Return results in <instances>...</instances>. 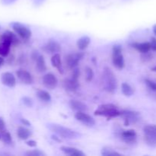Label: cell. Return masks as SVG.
I'll return each instance as SVG.
<instances>
[{
	"instance_id": "26",
	"label": "cell",
	"mask_w": 156,
	"mask_h": 156,
	"mask_svg": "<svg viewBox=\"0 0 156 156\" xmlns=\"http://www.w3.org/2000/svg\"><path fill=\"white\" fill-rule=\"evenodd\" d=\"M0 136H1V140H2L3 143L5 144L10 145L12 143V137L11 136L10 133L8 132L7 130H3L0 132Z\"/></svg>"
},
{
	"instance_id": "23",
	"label": "cell",
	"mask_w": 156,
	"mask_h": 156,
	"mask_svg": "<svg viewBox=\"0 0 156 156\" xmlns=\"http://www.w3.org/2000/svg\"><path fill=\"white\" fill-rule=\"evenodd\" d=\"M35 62H36L37 69L40 73H44V72L47 71V66H46L45 59H44V56L40 55Z\"/></svg>"
},
{
	"instance_id": "11",
	"label": "cell",
	"mask_w": 156,
	"mask_h": 156,
	"mask_svg": "<svg viewBox=\"0 0 156 156\" xmlns=\"http://www.w3.org/2000/svg\"><path fill=\"white\" fill-rule=\"evenodd\" d=\"M75 118L87 126H93L95 125L94 119L86 114V112H76L75 114Z\"/></svg>"
},
{
	"instance_id": "5",
	"label": "cell",
	"mask_w": 156,
	"mask_h": 156,
	"mask_svg": "<svg viewBox=\"0 0 156 156\" xmlns=\"http://www.w3.org/2000/svg\"><path fill=\"white\" fill-rule=\"evenodd\" d=\"M112 62L114 66L118 69H123L125 66V61L122 54V47L114 45L112 49Z\"/></svg>"
},
{
	"instance_id": "15",
	"label": "cell",
	"mask_w": 156,
	"mask_h": 156,
	"mask_svg": "<svg viewBox=\"0 0 156 156\" xmlns=\"http://www.w3.org/2000/svg\"><path fill=\"white\" fill-rule=\"evenodd\" d=\"M2 83L9 88H14L16 85V79L14 75L11 73H4L1 76Z\"/></svg>"
},
{
	"instance_id": "43",
	"label": "cell",
	"mask_w": 156,
	"mask_h": 156,
	"mask_svg": "<svg viewBox=\"0 0 156 156\" xmlns=\"http://www.w3.org/2000/svg\"><path fill=\"white\" fill-rule=\"evenodd\" d=\"M152 71H153V72H156V66L153 67V68L152 69Z\"/></svg>"
},
{
	"instance_id": "34",
	"label": "cell",
	"mask_w": 156,
	"mask_h": 156,
	"mask_svg": "<svg viewBox=\"0 0 156 156\" xmlns=\"http://www.w3.org/2000/svg\"><path fill=\"white\" fill-rule=\"evenodd\" d=\"M152 58V56L150 54V53H149V52H147V53H143V55H142V59L144 61H149Z\"/></svg>"
},
{
	"instance_id": "21",
	"label": "cell",
	"mask_w": 156,
	"mask_h": 156,
	"mask_svg": "<svg viewBox=\"0 0 156 156\" xmlns=\"http://www.w3.org/2000/svg\"><path fill=\"white\" fill-rule=\"evenodd\" d=\"M18 137L21 140H27L31 136V132L24 126H20L17 130Z\"/></svg>"
},
{
	"instance_id": "35",
	"label": "cell",
	"mask_w": 156,
	"mask_h": 156,
	"mask_svg": "<svg viewBox=\"0 0 156 156\" xmlns=\"http://www.w3.org/2000/svg\"><path fill=\"white\" fill-rule=\"evenodd\" d=\"M151 44V49L154 51H156V38L155 37H152L151 38L150 41Z\"/></svg>"
},
{
	"instance_id": "42",
	"label": "cell",
	"mask_w": 156,
	"mask_h": 156,
	"mask_svg": "<svg viewBox=\"0 0 156 156\" xmlns=\"http://www.w3.org/2000/svg\"><path fill=\"white\" fill-rule=\"evenodd\" d=\"M152 29H153V33L155 34V35L156 36V24H154L153 27H152Z\"/></svg>"
},
{
	"instance_id": "8",
	"label": "cell",
	"mask_w": 156,
	"mask_h": 156,
	"mask_svg": "<svg viewBox=\"0 0 156 156\" xmlns=\"http://www.w3.org/2000/svg\"><path fill=\"white\" fill-rule=\"evenodd\" d=\"M83 53H71V54L67 55V56L66 57V66H68V68L73 69L74 68L77 67L79 61L83 58Z\"/></svg>"
},
{
	"instance_id": "36",
	"label": "cell",
	"mask_w": 156,
	"mask_h": 156,
	"mask_svg": "<svg viewBox=\"0 0 156 156\" xmlns=\"http://www.w3.org/2000/svg\"><path fill=\"white\" fill-rule=\"evenodd\" d=\"M5 129H6L5 123L2 117H0V132L3 130H5Z\"/></svg>"
},
{
	"instance_id": "10",
	"label": "cell",
	"mask_w": 156,
	"mask_h": 156,
	"mask_svg": "<svg viewBox=\"0 0 156 156\" xmlns=\"http://www.w3.org/2000/svg\"><path fill=\"white\" fill-rule=\"evenodd\" d=\"M120 137L123 143L128 145H133L136 143V133L134 129L123 130L120 133Z\"/></svg>"
},
{
	"instance_id": "2",
	"label": "cell",
	"mask_w": 156,
	"mask_h": 156,
	"mask_svg": "<svg viewBox=\"0 0 156 156\" xmlns=\"http://www.w3.org/2000/svg\"><path fill=\"white\" fill-rule=\"evenodd\" d=\"M47 127L52 132L64 139L73 140V139H78L80 136V134L79 133L69 128L65 127L62 125L56 124V123H49V124H47Z\"/></svg>"
},
{
	"instance_id": "32",
	"label": "cell",
	"mask_w": 156,
	"mask_h": 156,
	"mask_svg": "<svg viewBox=\"0 0 156 156\" xmlns=\"http://www.w3.org/2000/svg\"><path fill=\"white\" fill-rule=\"evenodd\" d=\"M21 101H22L23 104H24L25 106L28 107V108H31V107L33 106V101H32L31 98H30L24 97L22 98Z\"/></svg>"
},
{
	"instance_id": "37",
	"label": "cell",
	"mask_w": 156,
	"mask_h": 156,
	"mask_svg": "<svg viewBox=\"0 0 156 156\" xmlns=\"http://www.w3.org/2000/svg\"><path fill=\"white\" fill-rule=\"evenodd\" d=\"M26 144L30 147H35L37 146V143L34 140H29V141L26 142Z\"/></svg>"
},
{
	"instance_id": "17",
	"label": "cell",
	"mask_w": 156,
	"mask_h": 156,
	"mask_svg": "<svg viewBox=\"0 0 156 156\" xmlns=\"http://www.w3.org/2000/svg\"><path fill=\"white\" fill-rule=\"evenodd\" d=\"M63 86L64 88L67 91H71V92H73V91H76L77 88L79 87V80L73 79V78L65 79L63 82Z\"/></svg>"
},
{
	"instance_id": "3",
	"label": "cell",
	"mask_w": 156,
	"mask_h": 156,
	"mask_svg": "<svg viewBox=\"0 0 156 156\" xmlns=\"http://www.w3.org/2000/svg\"><path fill=\"white\" fill-rule=\"evenodd\" d=\"M94 115L103 116L107 117L108 120H111L120 117V111H119L117 107L113 104H105L98 107V108L94 111Z\"/></svg>"
},
{
	"instance_id": "44",
	"label": "cell",
	"mask_w": 156,
	"mask_h": 156,
	"mask_svg": "<svg viewBox=\"0 0 156 156\" xmlns=\"http://www.w3.org/2000/svg\"><path fill=\"white\" fill-rule=\"evenodd\" d=\"M0 28H1V27H0Z\"/></svg>"
},
{
	"instance_id": "31",
	"label": "cell",
	"mask_w": 156,
	"mask_h": 156,
	"mask_svg": "<svg viewBox=\"0 0 156 156\" xmlns=\"http://www.w3.org/2000/svg\"><path fill=\"white\" fill-rule=\"evenodd\" d=\"M145 82H146V85L149 87V89H151L153 91H156V82L150 80V79H146Z\"/></svg>"
},
{
	"instance_id": "38",
	"label": "cell",
	"mask_w": 156,
	"mask_h": 156,
	"mask_svg": "<svg viewBox=\"0 0 156 156\" xmlns=\"http://www.w3.org/2000/svg\"><path fill=\"white\" fill-rule=\"evenodd\" d=\"M40 56V54H39V53H38L37 51H34L33 53H32L31 57H32V59H34V60L36 61V59H37L38 56Z\"/></svg>"
},
{
	"instance_id": "40",
	"label": "cell",
	"mask_w": 156,
	"mask_h": 156,
	"mask_svg": "<svg viewBox=\"0 0 156 156\" xmlns=\"http://www.w3.org/2000/svg\"><path fill=\"white\" fill-rule=\"evenodd\" d=\"M21 122L22 124H24V126H30V122L28 121L27 120H26V119H24V118H21Z\"/></svg>"
},
{
	"instance_id": "29",
	"label": "cell",
	"mask_w": 156,
	"mask_h": 156,
	"mask_svg": "<svg viewBox=\"0 0 156 156\" xmlns=\"http://www.w3.org/2000/svg\"><path fill=\"white\" fill-rule=\"evenodd\" d=\"M93 78H94V72H93L92 69L90 67H86L85 68V79L87 82H90L92 81Z\"/></svg>"
},
{
	"instance_id": "12",
	"label": "cell",
	"mask_w": 156,
	"mask_h": 156,
	"mask_svg": "<svg viewBox=\"0 0 156 156\" xmlns=\"http://www.w3.org/2000/svg\"><path fill=\"white\" fill-rule=\"evenodd\" d=\"M43 84L48 89H54L58 85V79L56 76L52 73H47L43 76Z\"/></svg>"
},
{
	"instance_id": "33",
	"label": "cell",
	"mask_w": 156,
	"mask_h": 156,
	"mask_svg": "<svg viewBox=\"0 0 156 156\" xmlns=\"http://www.w3.org/2000/svg\"><path fill=\"white\" fill-rule=\"evenodd\" d=\"M79 76H80V70L78 67H76L73 69V74H72V78L76 80H79Z\"/></svg>"
},
{
	"instance_id": "6",
	"label": "cell",
	"mask_w": 156,
	"mask_h": 156,
	"mask_svg": "<svg viewBox=\"0 0 156 156\" xmlns=\"http://www.w3.org/2000/svg\"><path fill=\"white\" fill-rule=\"evenodd\" d=\"M120 117H121L124 120L125 126H129V124L136 123L140 120V114L136 111L125 110V111H120Z\"/></svg>"
},
{
	"instance_id": "39",
	"label": "cell",
	"mask_w": 156,
	"mask_h": 156,
	"mask_svg": "<svg viewBox=\"0 0 156 156\" xmlns=\"http://www.w3.org/2000/svg\"><path fill=\"white\" fill-rule=\"evenodd\" d=\"M15 1H16V0H1L2 3H3L4 5L12 4V3L15 2Z\"/></svg>"
},
{
	"instance_id": "13",
	"label": "cell",
	"mask_w": 156,
	"mask_h": 156,
	"mask_svg": "<svg viewBox=\"0 0 156 156\" xmlns=\"http://www.w3.org/2000/svg\"><path fill=\"white\" fill-rule=\"evenodd\" d=\"M42 49L46 53L55 54V53H58L59 52H60L61 46L57 41L51 40V41H49L46 44H44Z\"/></svg>"
},
{
	"instance_id": "22",
	"label": "cell",
	"mask_w": 156,
	"mask_h": 156,
	"mask_svg": "<svg viewBox=\"0 0 156 156\" xmlns=\"http://www.w3.org/2000/svg\"><path fill=\"white\" fill-rule=\"evenodd\" d=\"M90 42H91V39H90L89 37L83 36L78 40L76 44H77V47L79 50H85L88 47Z\"/></svg>"
},
{
	"instance_id": "41",
	"label": "cell",
	"mask_w": 156,
	"mask_h": 156,
	"mask_svg": "<svg viewBox=\"0 0 156 156\" xmlns=\"http://www.w3.org/2000/svg\"><path fill=\"white\" fill-rule=\"evenodd\" d=\"M4 62H5V59L4 58H3V56H0V68H1L2 66L4 64Z\"/></svg>"
},
{
	"instance_id": "24",
	"label": "cell",
	"mask_w": 156,
	"mask_h": 156,
	"mask_svg": "<svg viewBox=\"0 0 156 156\" xmlns=\"http://www.w3.org/2000/svg\"><path fill=\"white\" fill-rule=\"evenodd\" d=\"M11 44H8L5 42H2L0 43V56H3V57H6L9 54L11 48Z\"/></svg>"
},
{
	"instance_id": "18",
	"label": "cell",
	"mask_w": 156,
	"mask_h": 156,
	"mask_svg": "<svg viewBox=\"0 0 156 156\" xmlns=\"http://www.w3.org/2000/svg\"><path fill=\"white\" fill-rule=\"evenodd\" d=\"M61 151L64 154L70 156H85V154L82 152L79 149H76L73 147H69V146H62L60 148Z\"/></svg>"
},
{
	"instance_id": "1",
	"label": "cell",
	"mask_w": 156,
	"mask_h": 156,
	"mask_svg": "<svg viewBox=\"0 0 156 156\" xmlns=\"http://www.w3.org/2000/svg\"><path fill=\"white\" fill-rule=\"evenodd\" d=\"M102 85L104 89L110 93L115 91L117 87V80L112 70L108 67H105L102 73Z\"/></svg>"
},
{
	"instance_id": "9",
	"label": "cell",
	"mask_w": 156,
	"mask_h": 156,
	"mask_svg": "<svg viewBox=\"0 0 156 156\" xmlns=\"http://www.w3.org/2000/svg\"><path fill=\"white\" fill-rule=\"evenodd\" d=\"M17 35L18 34L16 33L7 30L0 36V41L2 42L8 43L12 46H18L20 44V41Z\"/></svg>"
},
{
	"instance_id": "25",
	"label": "cell",
	"mask_w": 156,
	"mask_h": 156,
	"mask_svg": "<svg viewBox=\"0 0 156 156\" xmlns=\"http://www.w3.org/2000/svg\"><path fill=\"white\" fill-rule=\"evenodd\" d=\"M121 90L123 94H124L126 97H130L131 95H133L134 93V89L133 88V87L130 85H129L128 83L126 82H123L121 85Z\"/></svg>"
},
{
	"instance_id": "27",
	"label": "cell",
	"mask_w": 156,
	"mask_h": 156,
	"mask_svg": "<svg viewBox=\"0 0 156 156\" xmlns=\"http://www.w3.org/2000/svg\"><path fill=\"white\" fill-rule=\"evenodd\" d=\"M37 96L38 97V98L41 99V101H50L51 100V96H50V93L44 91V90H37Z\"/></svg>"
},
{
	"instance_id": "20",
	"label": "cell",
	"mask_w": 156,
	"mask_h": 156,
	"mask_svg": "<svg viewBox=\"0 0 156 156\" xmlns=\"http://www.w3.org/2000/svg\"><path fill=\"white\" fill-rule=\"evenodd\" d=\"M131 46L134 49H136L137 51L140 52L142 53H147V52H149V50H151V44L149 42L133 43Z\"/></svg>"
},
{
	"instance_id": "7",
	"label": "cell",
	"mask_w": 156,
	"mask_h": 156,
	"mask_svg": "<svg viewBox=\"0 0 156 156\" xmlns=\"http://www.w3.org/2000/svg\"><path fill=\"white\" fill-rule=\"evenodd\" d=\"M12 29H13L14 31L21 38H22L23 40H25L27 41L31 37V30L27 27L26 26L23 25V24H20L18 22H14L12 24Z\"/></svg>"
},
{
	"instance_id": "28",
	"label": "cell",
	"mask_w": 156,
	"mask_h": 156,
	"mask_svg": "<svg viewBox=\"0 0 156 156\" xmlns=\"http://www.w3.org/2000/svg\"><path fill=\"white\" fill-rule=\"evenodd\" d=\"M101 155L104 156H111V155H121V154L116 152L115 150L112 149L111 148L105 147L102 149Z\"/></svg>"
},
{
	"instance_id": "4",
	"label": "cell",
	"mask_w": 156,
	"mask_h": 156,
	"mask_svg": "<svg viewBox=\"0 0 156 156\" xmlns=\"http://www.w3.org/2000/svg\"><path fill=\"white\" fill-rule=\"evenodd\" d=\"M145 142L151 147L156 146V125L149 124L143 128Z\"/></svg>"
},
{
	"instance_id": "30",
	"label": "cell",
	"mask_w": 156,
	"mask_h": 156,
	"mask_svg": "<svg viewBox=\"0 0 156 156\" xmlns=\"http://www.w3.org/2000/svg\"><path fill=\"white\" fill-rule=\"evenodd\" d=\"M26 155L27 156H43L46 155L45 153L40 150H33V151H28L26 152Z\"/></svg>"
},
{
	"instance_id": "16",
	"label": "cell",
	"mask_w": 156,
	"mask_h": 156,
	"mask_svg": "<svg viewBox=\"0 0 156 156\" xmlns=\"http://www.w3.org/2000/svg\"><path fill=\"white\" fill-rule=\"evenodd\" d=\"M69 107L72 110L76 112H86L88 111V107L83 102L78 100H70Z\"/></svg>"
},
{
	"instance_id": "19",
	"label": "cell",
	"mask_w": 156,
	"mask_h": 156,
	"mask_svg": "<svg viewBox=\"0 0 156 156\" xmlns=\"http://www.w3.org/2000/svg\"><path fill=\"white\" fill-rule=\"evenodd\" d=\"M51 64L53 67L56 69L59 73L63 74V69H62V60H61V56L59 53H55L51 57Z\"/></svg>"
},
{
	"instance_id": "14",
	"label": "cell",
	"mask_w": 156,
	"mask_h": 156,
	"mask_svg": "<svg viewBox=\"0 0 156 156\" xmlns=\"http://www.w3.org/2000/svg\"><path fill=\"white\" fill-rule=\"evenodd\" d=\"M17 76L22 83L25 85H30L33 83V77L31 74L24 69H20L16 73Z\"/></svg>"
}]
</instances>
